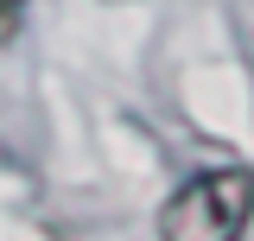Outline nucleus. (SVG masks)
Returning <instances> with one entry per match:
<instances>
[{
	"label": "nucleus",
	"mask_w": 254,
	"mask_h": 241,
	"mask_svg": "<svg viewBox=\"0 0 254 241\" xmlns=\"http://www.w3.org/2000/svg\"><path fill=\"white\" fill-rule=\"evenodd\" d=\"M248 222H254V172L248 165H210L165 197L159 241H242Z\"/></svg>",
	"instance_id": "1"
},
{
	"label": "nucleus",
	"mask_w": 254,
	"mask_h": 241,
	"mask_svg": "<svg viewBox=\"0 0 254 241\" xmlns=\"http://www.w3.org/2000/svg\"><path fill=\"white\" fill-rule=\"evenodd\" d=\"M26 26V0H0V45H13Z\"/></svg>",
	"instance_id": "2"
}]
</instances>
